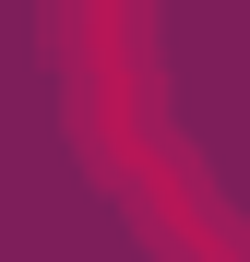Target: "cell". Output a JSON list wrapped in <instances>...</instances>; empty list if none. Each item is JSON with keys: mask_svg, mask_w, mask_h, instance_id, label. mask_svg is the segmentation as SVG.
<instances>
[{"mask_svg": "<svg viewBox=\"0 0 250 262\" xmlns=\"http://www.w3.org/2000/svg\"><path fill=\"white\" fill-rule=\"evenodd\" d=\"M48 48H60V107L96 179H119L155 131V48H143V0H48Z\"/></svg>", "mask_w": 250, "mask_h": 262, "instance_id": "6da1fadb", "label": "cell"}]
</instances>
